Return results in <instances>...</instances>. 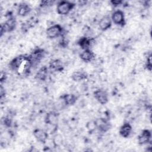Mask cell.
Here are the masks:
<instances>
[{
	"label": "cell",
	"instance_id": "1",
	"mask_svg": "<svg viewBox=\"0 0 152 152\" xmlns=\"http://www.w3.org/2000/svg\"><path fill=\"white\" fill-rule=\"evenodd\" d=\"M10 68L18 75L24 76L29 74L33 66L30 55H20L12 59L9 64Z\"/></svg>",
	"mask_w": 152,
	"mask_h": 152
},
{
	"label": "cell",
	"instance_id": "2",
	"mask_svg": "<svg viewBox=\"0 0 152 152\" xmlns=\"http://www.w3.org/2000/svg\"><path fill=\"white\" fill-rule=\"evenodd\" d=\"M59 122V117L57 113L50 112L45 116V122L47 126L48 129L50 133H54L56 131Z\"/></svg>",
	"mask_w": 152,
	"mask_h": 152
},
{
	"label": "cell",
	"instance_id": "3",
	"mask_svg": "<svg viewBox=\"0 0 152 152\" xmlns=\"http://www.w3.org/2000/svg\"><path fill=\"white\" fill-rule=\"evenodd\" d=\"M75 4L68 1H62L58 3L56 11L59 15H65L68 14L75 7Z\"/></svg>",
	"mask_w": 152,
	"mask_h": 152
},
{
	"label": "cell",
	"instance_id": "4",
	"mask_svg": "<svg viewBox=\"0 0 152 152\" xmlns=\"http://www.w3.org/2000/svg\"><path fill=\"white\" fill-rule=\"evenodd\" d=\"M46 33L48 37L55 39L62 35L63 28L59 24H54L47 28Z\"/></svg>",
	"mask_w": 152,
	"mask_h": 152
},
{
	"label": "cell",
	"instance_id": "5",
	"mask_svg": "<svg viewBox=\"0 0 152 152\" xmlns=\"http://www.w3.org/2000/svg\"><path fill=\"white\" fill-rule=\"evenodd\" d=\"M16 25L17 21L14 17H11L8 18L1 26V36H2L4 33L11 32L13 31L15 28Z\"/></svg>",
	"mask_w": 152,
	"mask_h": 152
},
{
	"label": "cell",
	"instance_id": "6",
	"mask_svg": "<svg viewBox=\"0 0 152 152\" xmlns=\"http://www.w3.org/2000/svg\"><path fill=\"white\" fill-rule=\"evenodd\" d=\"M112 21H113L115 24L124 26L125 24V18L124 12L119 10L115 11L111 16Z\"/></svg>",
	"mask_w": 152,
	"mask_h": 152
},
{
	"label": "cell",
	"instance_id": "7",
	"mask_svg": "<svg viewBox=\"0 0 152 152\" xmlns=\"http://www.w3.org/2000/svg\"><path fill=\"white\" fill-rule=\"evenodd\" d=\"M97 129L102 132H106L111 128V124L107 119L99 118L95 120Z\"/></svg>",
	"mask_w": 152,
	"mask_h": 152
},
{
	"label": "cell",
	"instance_id": "8",
	"mask_svg": "<svg viewBox=\"0 0 152 152\" xmlns=\"http://www.w3.org/2000/svg\"><path fill=\"white\" fill-rule=\"evenodd\" d=\"M96 100L102 104H105L108 102L109 98L107 93L103 89L100 88L96 90L93 93Z\"/></svg>",
	"mask_w": 152,
	"mask_h": 152
},
{
	"label": "cell",
	"instance_id": "9",
	"mask_svg": "<svg viewBox=\"0 0 152 152\" xmlns=\"http://www.w3.org/2000/svg\"><path fill=\"white\" fill-rule=\"evenodd\" d=\"M95 42L96 40L94 38L84 36L78 40V44L83 49L86 50L90 49V48L95 44Z\"/></svg>",
	"mask_w": 152,
	"mask_h": 152
},
{
	"label": "cell",
	"instance_id": "10",
	"mask_svg": "<svg viewBox=\"0 0 152 152\" xmlns=\"http://www.w3.org/2000/svg\"><path fill=\"white\" fill-rule=\"evenodd\" d=\"M33 135L38 142H40L42 144H45L48 138V132L39 128L35 129L33 131Z\"/></svg>",
	"mask_w": 152,
	"mask_h": 152
},
{
	"label": "cell",
	"instance_id": "11",
	"mask_svg": "<svg viewBox=\"0 0 152 152\" xmlns=\"http://www.w3.org/2000/svg\"><path fill=\"white\" fill-rule=\"evenodd\" d=\"M151 133L148 129H144L138 137V142L140 145H145L151 141Z\"/></svg>",
	"mask_w": 152,
	"mask_h": 152
},
{
	"label": "cell",
	"instance_id": "12",
	"mask_svg": "<svg viewBox=\"0 0 152 152\" xmlns=\"http://www.w3.org/2000/svg\"><path fill=\"white\" fill-rule=\"evenodd\" d=\"M112 20L109 15L103 17L99 22V28L102 31H106L112 26Z\"/></svg>",
	"mask_w": 152,
	"mask_h": 152
},
{
	"label": "cell",
	"instance_id": "13",
	"mask_svg": "<svg viewBox=\"0 0 152 152\" xmlns=\"http://www.w3.org/2000/svg\"><path fill=\"white\" fill-rule=\"evenodd\" d=\"M45 52L42 49L35 50L31 55H30L32 61L33 66L34 65H37L43 58Z\"/></svg>",
	"mask_w": 152,
	"mask_h": 152
},
{
	"label": "cell",
	"instance_id": "14",
	"mask_svg": "<svg viewBox=\"0 0 152 152\" xmlns=\"http://www.w3.org/2000/svg\"><path fill=\"white\" fill-rule=\"evenodd\" d=\"M132 128L128 122H125L119 129V134L124 138H128L130 136Z\"/></svg>",
	"mask_w": 152,
	"mask_h": 152
},
{
	"label": "cell",
	"instance_id": "15",
	"mask_svg": "<svg viewBox=\"0 0 152 152\" xmlns=\"http://www.w3.org/2000/svg\"><path fill=\"white\" fill-rule=\"evenodd\" d=\"M80 57L83 61L88 62L92 61L95 58V54L91 50L86 49L81 53Z\"/></svg>",
	"mask_w": 152,
	"mask_h": 152
},
{
	"label": "cell",
	"instance_id": "16",
	"mask_svg": "<svg viewBox=\"0 0 152 152\" xmlns=\"http://www.w3.org/2000/svg\"><path fill=\"white\" fill-rule=\"evenodd\" d=\"M48 75V69L46 66L40 68L35 75V78L39 81H45Z\"/></svg>",
	"mask_w": 152,
	"mask_h": 152
},
{
	"label": "cell",
	"instance_id": "17",
	"mask_svg": "<svg viewBox=\"0 0 152 152\" xmlns=\"http://www.w3.org/2000/svg\"><path fill=\"white\" fill-rule=\"evenodd\" d=\"M64 100L66 106H71L75 103L77 101V97L73 94H65L61 97Z\"/></svg>",
	"mask_w": 152,
	"mask_h": 152
},
{
	"label": "cell",
	"instance_id": "18",
	"mask_svg": "<svg viewBox=\"0 0 152 152\" xmlns=\"http://www.w3.org/2000/svg\"><path fill=\"white\" fill-rule=\"evenodd\" d=\"M31 11V8L30 6L26 4V3H22L20 4L18 6V10H17V14L18 15L21 17H24L28 15Z\"/></svg>",
	"mask_w": 152,
	"mask_h": 152
},
{
	"label": "cell",
	"instance_id": "19",
	"mask_svg": "<svg viewBox=\"0 0 152 152\" xmlns=\"http://www.w3.org/2000/svg\"><path fill=\"white\" fill-rule=\"evenodd\" d=\"M49 68L53 71H62L64 69L63 64L59 59L53 60L49 63Z\"/></svg>",
	"mask_w": 152,
	"mask_h": 152
},
{
	"label": "cell",
	"instance_id": "20",
	"mask_svg": "<svg viewBox=\"0 0 152 152\" xmlns=\"http://www.w3.org/2000/svg\"><path fill=\"white\" fill-rule=\"evenodd\" d=\"M87 74L84 71H75L72 73L71 75V78L74 81H81L87 78Z\"/></svg>",
	"mask_w": 152,
	"mask_h": 152
},
{
	"label": "cell",
	"instance_id": "21",
	"mask_svg": "<svg viewBox=\"0 0 152 152\" xmlns=\"http://www.w3.org/2000/svg\"><path fill=\"white\" fill-rule=\"evenodd\" d=\"M63 142V137L60 134H55L52 138V143L54 147H60Z\"/></svg>",
	"mask_w": 152,
	"mask_h": 152
},
{
	"label": "cell",
	"instance_id": "22",
	"mask_svg": "<svg viewBox=\"0 0 152 152\" xmlns=\"http://www.w3.org/2000/svg\"><path fill=\"white\" fill-rule=\"evenodd\" d=\"M86 128L89 133L93 132L97 129L95 120H91V121H88L86 124Z\"/></svg>",
	"mask_w": 152,
	"mask_h": 152
},
{
	"label": "cell",
	"instance_id": "23",
	"mask_svg": "<svg viewBox=\"0 0 152 152\" xmlns=\"http://www.w3.org/2000/svg\"><path fill=\"white\" fill-rule=\"evenodd\" d=\"M151 52L149 53L148 55H147V59H146V62H145V68L148 71H151L152 69V62H151Z\"/></svg>",
	"mask_w": 152,
	"mask_h": 152
},
{
	"label": "cell",
	"instance_id": "24",
	"mask_svg": "<svg viewBox=\"0 0 152 152\" xmlns=\"http://www.w3.org/2000/svg\"><path fill=\"white\" fill-rule=\"evenodd\" d=\"M53 1H42L40 5L41 7H49L53 5Z\"/></svg>",
	"mask_w": 152,
	"mask_h": 152
},
{
	"label": "cell",
	"instance_id": "25",
	"mask_svg": "<svg viewBox=\"0 0 152 152\" xmlns=\"http://www.w3.org/2000/svg\"><path fill=\"white\" fill-rule=\"evenodd\" d=\"M2 122L6 126H10L11 124V119L9 117H4L2 119Z\"/></svg>",
	"mask_w": 152,
	"mask_h": 152
},
{
	"label": "cell",
	"instance_id": "26",
	"mask_svg": "<svg viewBox=\"0 0 152 152\" xmlns=\"http://www.w3.org/2000/svg\"><path fill=\"white\" fill-rule=\"evenodd\" d=\"M122 2H123V1L121 0H112V1H110V3L114 7H117L119 5H121L122 4Z\"/></svg>",
	"mask_w": 152,
	"mask_h": 152
},
{
	"label": "cell",
	"instance_id": "27",
	"mask_svg": "<svg viewBox=\"0 0 152 152\" xmlns=\"http://www.w3.org/2000/svg\"><path fill=\"white\" fill-rule=\"evenodd\" d=\"M0 94H1V98H2L3 96H5V90L3 88V87L1 86V89H0Z\"/></svg>",
	"mask_w": 152,
	"mask_h": 152
}]
</instances>
